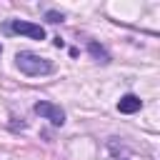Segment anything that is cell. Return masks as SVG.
<instances>
[{
    "label": "cell",
    "instance_id": "6da1fadb",
    "mask_svg": "<svg viewBox=\"0 0 160 160\" xmlns=\"http://www.w3.org/2000/svg\"><path fill=\"white\" fill-rule=\"evenodd\" d=\"M15 62H18L20 72H25V75H48V72H52V62L50 60L35 55V52H28V50L18 52Z\"/></svg>",
    "mask_w": 160,
    "mask_h": 160
},
{
    "label": "cell",
    "instance_id": "7a4b0ae2",
    "mask_svg": "<svg viewBox=\"0 0 160 160\" xmlns=\"http://www.w3.org/2000/svg\"><path fill=\"white\" fill-rule=\"evenodd\" d=\"M8 30H10V32H18V35H28V38H32V40H42V38H45V30H42L40 25L25 22V20H12V22L8 25Z\"/></svg>",
    "mask_w": 160,
    "mask_h": 160
},
{
    "label": "cell",
    "instance_id": "3957f363",
    "mask_svg": "<svg viewBox=\"0 0 160 160\" xmlns=\"http://www.w3.org/2000/svg\"><path fill=\"white\" fill-rule=\"evenodd\" d=\"M35 112H38L40 118L50 120L52 125H62V122H65V112H62L58 105H52V102H45V100L35 102Z\"/></svg>",
    "mask_w": 160,
    "mask_h": 160
},
{
    "label": "cell",
    "instance_id": "277c9868",
    "mask_svg": "<svg viewBox=\"0 0 160 160\" xmlns=\"http://www.w3.org/2000/svg\"><path fill=\"white\" fill-rule=\"evenodd\" d=\"M140 108H142V100H140L138 95H122V98L118 100V110L125 112V115H132V112H138Z\"/></svg>",
    "mask_w": 160,
    "mask_h": 160
},
{
    "label": "cell",
    "instance_id": "5b68a950",
    "mask_svg": "<svg viewBox=\"0 0 160 160\" xmlns=\"http://www.w3.org/2000/svg\"><path fill=\"white\" fill-rule=\"evenodd\" d=\"M88 50H90V55H92L98 62H110V55H108L98 42H88Z\"/></svg>",
    "mask_w": 160,
    "mask_h": 160
},
{
    "label": "cell",
    "instance_id": "8992f818",
    "mask_svg": "<svg viewBox=\"0 0 160 160\" xmlns=\"http://www.w3.org/2000/svg\"><path fill=\"white\" fill-rule=\"evenodd\" d=\"M45 18H48L50 22H60V20H62V12H55V10H48V12H45Z\"/></svg>",
    "mask_w": 160,
    "mask_h": 160
},
{
    "label": "cell",
    "instance_id": "52a82bcc",
    "mask_svg": "<svg viewBox=\"0 0 160 160\" xmlns=\"http://www.w3.org/2000/svg\"><path fill=\"white\" fill-rule=\"evenodd\" d=\"M0 50H2V48H0Z\"/></svg>",
    "mask_w": 160,
    "mask_h": 160
}]
</instances>
